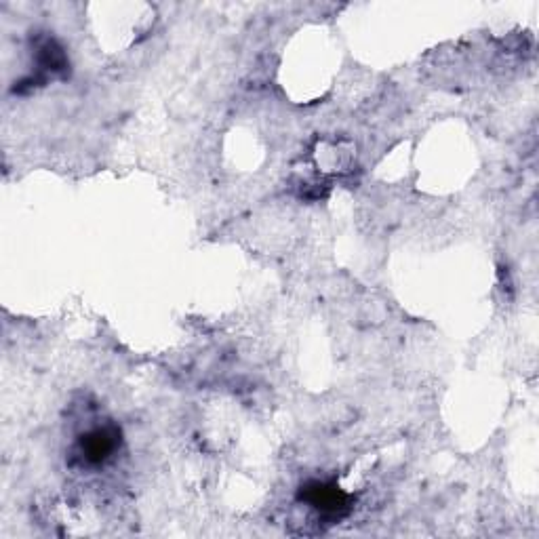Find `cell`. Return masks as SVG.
I'll return each mask as SVG.
<instances>
[{
	"label": "cell",
	"instance_id": "cell-1",
	"mask_svg": "<svg viewBox=\"0 0 539 539\" xmlns=\"http://www.w3.org/2000/svg\"><path fill=\"white\" fill-rule=\"evenodd\" d=\"M302 499L327 518H342L350 510V497L333 483H310L302 487Z\"/></svg>",
	"mask_w": 539,
	"mask_h": 539
},
{
	"label": "cell",
	"instance_id": "cell-2",
	"mask_svg": "<svg viewBox=\"0 0 539 539\" xmlns=\"http://www.w3.org/2000/svg\"><path fill=\"white\" fill-rule=\"evenodd\" d=\"M118 445H121V430L114 426H102L81 438V455L87 464L99 466L108 462L118 451Z\"/></svg>",
	"mask_w": 539,
	"mask_h": 539
}]
</instances>
